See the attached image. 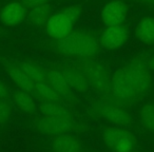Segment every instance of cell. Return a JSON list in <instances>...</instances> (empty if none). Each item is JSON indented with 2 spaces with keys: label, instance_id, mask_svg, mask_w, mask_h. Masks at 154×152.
<instances>
[{
  "label": "cell",
  "instance_id": "obj_1",
  "mask_svg": "<svg viewBox=\"0 0 154 152\" xmlns=\"http://www.w3.org/2000/svg\"><path fill=\"white\" fill-rule=\"evenodd\" d=\"M151 88L152 75L147 58L137 56L112 75L109 92L100 99L128 108L145 98Z\"/></svg>",
  "mask_w": 154,
  "mask_h": 152
},
{
  "label": "cell",
  "instance_id": "obj_2",
  "mask_svg": "<svg viewBox=\"0 0 154 152\" xmlns=\"http://www.w3.org/2000/svg\"><path fill=\"white\" fill-rule=\"evenodd\" d=\"M99 34L92 30L73 31L63 39L54 41L52 49L59 55L76 60L94 59L101 51Z\"/></svg>",
  "mask_w": 154,
  "mask_h": 152
},
{
  "label": "cell",
  "instance_id": "obj_3",
  "mask_svg": "<svg viewBox=\"0 0 154 152\" xmlns=\"http://www.w3.org/2000/svg\"><path fill=\"white\" fill-rule=\"evenodd\" d=\"M86 76L89 87L96 91L101 96H105L109 92L111 85V74L103 64L95 59L82 60L77 66Z\"/></svg>",
  "mask_w": 154,
  "mask_h": 152
},
{
  "label": "cell",
  "instance_id": "obj_4",
  "mask_svg": "<svg viewBox=\"0 0 154 152\" xmlns=\"http://www.w3.org/2000/svg\"><path fill=\"white\" fill-rule=\"evenodd\" d=\"M106 146L113 152H135L137 141L133 133L122 127L107 128L103 133Z\"/></svg>",
  "mask_w": 154,
  "mask_h": 152
},
{
  "label": "cell",
  "instance_id": "obj_5",
  "mask_svg": "<svg viewBox=\"0 0 154 152\" xmlns=\"http://www.w3.org/2000/svg\"><path fill=\"white\" fill-rule=\"evenodd\" d=\"M91 111L96 116L105 118L106 120L112 123L117 127H127L131 124V114L128 111V108L119 105H113L99 99Z\"/></svg>",
  "mask_w": 154,
  "mask_h": 152
},
{
  "label": "cell",
  "instance_id": "obj_6",
  "mask_svg": "<svg viewBox=\"0 0 154 152\" xmlns=\"http://www.w3.org/2000/svg\"><path fill=\"white\" fill-rule=\"evenodd\" d=\"M75 22L62 11L54 13L45 26L48 36L54 41L60 40L73 32Z\"/></svg>",
  "mask_w": 154,
  "mask_h": 152
},
{
  "label": "cell",
  "instance_id": "obj_7",
  "mask_svg": "<svg viewBox=\"0 0 154 152\" xmlns=\"http://www.w3.org/2000/svg\"><path fill=\"white\" fill-rule=\"evenodd\" d=\"M128 11L129 5L124 0H111L101 8L99 17L105 26H117L124 23Z\"/></svg>",
  "mask_w": 154,
  "mask_h": 152
},
{
  "label": "cell",
  "instance_id": "obj_8",
  "mask_svg": "<svg viewBox=\"0 0 154 152\" xmlns=\"http://www.w3.org/2000/svg\"><path fill=\"white\" fill-rule=\"evenodd\" d=\"M36 126L42 134L50 136L71 133L77 130V125L73 122V119L66 118H52L43 116L37 120Z\"/></svg>",
  "mask_w": 154,
  "mask_h": 152
},
{
  "label": "cell",
  "instance_id": "obj_9",
  "mask_svg": "<svg viewBox=\"0 0 154 152\" xmlns=\"http://www.w3.org/2000/svg\"><path fill=\"white\" fill-rule=\"evenodd\" d=\"M128 28L124 24L106 26L99 34L101 47L108 50H116L122 48L129 38Z\"/></svg>",
  "mask_w": 154,
  "mask_h": 152
},
{
  "label": "cell",
  "instance_id": "obj_10",
  "mask_svg": "<svg viewBox=\"0 0 154 152\" xmlns=\"http://www.w3.org/2000/svg\"><path fill=\"white\" fill-rule=\"evenodd\" d=\"M26 18V9L20 1H12L0 11V21L8 28H13L21 23Z\"/></svg>",
  "mask_w": 154,
  "mask_h": 152
},
{
  "label": "cell",
  "instance_id": "obj_11",
  "mask_svg": "<svg viewBox=\"0 0 154 152\" xmlns=\"http://www.w3.org/2000/svg\"><path fill=\"white\" fill-rule=\"evenodd\" d=\"M47 70V82L68 101H74L75 95L72 88L69 85L66 78L61 71L57 69H45Z\"/></svg>",
  "mask_w": 154,
  "mask_h": 152
},
{
  "label": "cell",
  "instance_id": "obj_12",
  "mask_svg": "<svg viewBox=\"0 0 154 152\" xmlns=\"http://www.w3.org/2000/svg\"><path fill=\"white\" fill-rule=\"evenodd\" d=\"M51 148L54 152H82V143L71 133L51 136Z\"/></svg>",
  "mask_w": 154,
  "mask_h": 152
},
{
  "label": "cell",
  "instance_id": "obj_13",
  "mask_svg": "<svg viewBox=\"0 0 154 152\" xmlns=\"http://www.w3.org/2000/svg\"><path fill=\"white\" fill-rule=\"evenodd\" d=\"M5 69L8 75L10 76L13 82L17 85L22 91H26L31 94H35V82L31 77H29L26 72L21 70L19 67L13 62H5Z\"/></svg>",
  "mask_w": 154,
  "mask_h": 152
},
{
  "label": "cell",
  "instance_id": "obj_14",
  "mask_svg": "<svg viewBox=\"0 0 154 152\" xmlns=\"http://www.w3.org/2000/svg\"><path fill=\"white\" fill-rule=\"evenodd\" d=\"M62 74L66 78L72 90L79 93H86L89 90V84L84 73L77 68L72 66H63L61 69Z\"/></svg>",
  "mask_w": 154,
  "mask_h": 152
},
{
  "label": "cell",
  "instance_id": "obj_15",
  "mask_svg": "<svg viewBox=\"0 0 154 152\" xmlns=\"http://www.w3.org/2000/svg\"><path fill=\"white\" fill-rule=\"evenodd\" d=\"M53 15V7L51 5H45L40 7L26 10V22L33 28H45L50 17Z\"/></svg>",
  "mask_w": 154,
  "mask_h": 152
},
{
  "label": "cell",
  "instance_id": "obj_16",
  "mask_svg": "<svg viewBox=\"0 0 154 152\" xmlns=\"http://www.w3.org/2000/svg\"><path fill=\"white\" fill-rule=\"evenodd\" d=\"M38 108L41 114L45 117L73 119L72 113L70 112V110L64 107L63 104L55 103V101H39Z\"/></svg>",
  "mask_w": 154,
  "mask_h": 152
},
{
  "label": "cell",
  "instance_id": "obj_17",
  "mask_svg": "<svg viewBox=\"0 0 154 152\" xmlns=\"http://www.w3.org/2000/svg\"><path fill=\"white\" fill-rule=\"evenodd\" d=\"M135 36L145 45H154V18H141L137 23Z\"/></svg>",
  "mask_w": 154,
  "mask_h": 152
},
{
  "label": "cell",
  "instance_id": "obj_18",
  "mask_svg": "<svg viewBox=\"0 0 154 152\" xmlns=\"http://www.w3.org/2000/svg\"><path fill=\"white\" fill-rule=\"evenodd\" d=\"M35 96L39 101H55V103L63 104L66 101L60 94H58L48 82H35Z\"/></svg>",
  "mask_w": 154,
  "mask_h": 152
},
{
  "label": "cell",
  "instance_id": "obj_19",
  "mask_svg": "<svg viewBox=\"0 0 154 152\" xmlns=\"http://www.w3.org/2000/svg\"><path fill=\"white\" fill-rule=\"evenodd\" d=\"M16 64L23 72H26L29 77L32 78L35 82H47V70L41 68L37 64L24 60V61L16 62Z\"/></svg>",
  "mask_w": 154,
  "mask_h": 152
},
{
  "label": "cell",
  "instance_id": "obj_20",
  "mask_svg": "<svg viewBox=\"0 0 154 152\" xmlns=\"http://www.w3.org/2000/svg\"><path fill=\"white\" fill-rule=\"evenodd\" d=\"M14 101L16 106L28 114H33L36 112V104L33 94L26 91H20L14 94Z\"/></svg>",
  "mask_w": 154,
  "mask_h": 152
},
{
  "label": "cell",
  "instance_id": "obj_21",
  "mask_svg": "<svg viewBox=\"0 0 154 152\" xmlns=\"http://www.w3.org/2000/svg\"><path fill=\"white\" fill-rule=\"evenodd\" d=\"M140 122L143 129L149 132H154V105L147 104L140 110Z\"/></svg>",
  "mask_w": 154,
  "mask_h": 152
},
{
  "label": "cell",
  "instance_id": "obj_22",
  "mask_svg": "<svg viewBox=\"0 0 154 152\" xmlns=\"http://www.w3.org/2000/svg\"><path fill=\"white\" fill-rule=\"evenodd\" d=\"M12 108L8 99H0V126H5L10 119Z\"/></svg>",
  "mask_w": 154,
  "mask_h": 152
},
{
  "label": "cell",
  "instance_id": "obj_23",
  "mask_svg": "<svg viewBox=\"0 0 154 152\" xmlns=\"http://www.w3.org/2000/svg\"><path fill=\"white\" fill-rule=\"evenodd\" d=\"M66 15H68L74 22L82 17L84 13V7L82 5H71L69 7H66L63 10H61Z\"/></svg>",
  "mask_w": 154,
  "mask_h": 152
},
{
  "label": "cell",
  "instance_id": "obj_24",
  "mask_svg": "<svg viewBox=\"0 0 154 152\" xmlns=\"http://www.w3.org/2000/svg\"><path fill=\"white\" fill-rule=\"evenodd\" d=\"M26 7V9H32V8L40 7V5H50L52 0H18Z\"/></svg>",
  "mask_w": 154,
  "mask_h": 152
},
{
  "label": "cell",
  "instance_id": "obj_25",
  "mask_svg": "<svg viewBox=\"0 0 154 152\" xmlns=\"http://www.w3.org/2000/svg\"><path fill=\"white\" fill-rule=\"evenodd\" d=\"M10 95L9 87L3 82L2 80H0V99H8Z\"/></svg>",
  "mask_w": 154,
  "mask_h": 152
},
{
  "label": "cell",
  "instance_id": "obj_26",
  "mask_svg": "<svg viewBox=\"0 0 154 152\" xmlns=\"http://www.w3.org/2000/svg\"><path fill=\"white\" fill-rule=\"evenodd\" d=\"M136 2L141 3V5H145L147 7L154 8V0H135Z\"/></svg>",
  "mask_w": 154,
  "mask_h": 152
},
{
  "label": "cell",
  "instance_id": "obj_27",
  "mask_svg": "<svg viewBox=\"0 0 154 152\" xmlns=\"http://www.w3.org/2000/svg\"><path fill=\"white\" fill-rule=\"evenodd\" d=\"M147 64H148V68H149L150 70L154 71V54L150 56L149 58H147Z\"/></svg>",
  "mask_w": 154,
  "mask_h": 152
},
{
  "label": "cell",
  "instance_id": "obj_28",
  "mask_svg": "<svg viewBox=\"0 0 154 152\" xmlns=\"http://www.w3.org/2000/svg\"><path fill=\"white\" fill-rule=\"evenodd\" d=\"M66 1H68V0H66Z\"/></svg>",
  "mask_w": 154,
  "mask_h": 152
}]
</instances>
